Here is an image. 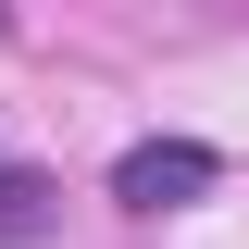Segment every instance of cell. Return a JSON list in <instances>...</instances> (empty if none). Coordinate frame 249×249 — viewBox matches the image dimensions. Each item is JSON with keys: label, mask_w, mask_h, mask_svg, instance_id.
<instances>
[{"label": "cell", "mask_w": 249, "mask_h": 249, "mask_svg": "<svg viewBox=\"0 0 249 249\" xmlns=\"http://www.w3.org/2000/svg\"><path fill=\"white\" fill-rule=\"evenodd\" d=\"M199 187H212V150H199V137H137V150L112 162V199L124 212H187Z\"/></svg>", "instance_id": "6da1fadb"}, {"label": "cell", "mask_w": 249, "mask_h": 249, "mask_svg": "<svg viewBox=\"0 0 249 249\" xmlns=\"http://www.w3.org/2000/svg\"><path fill=\"white\" fill-rule=\"evenodd\" d=\"M50 224V175H0V237H37Z\"/></svg>", "instance_id": "7a4b0ae2"}]
</instances>
